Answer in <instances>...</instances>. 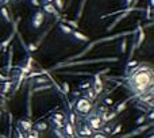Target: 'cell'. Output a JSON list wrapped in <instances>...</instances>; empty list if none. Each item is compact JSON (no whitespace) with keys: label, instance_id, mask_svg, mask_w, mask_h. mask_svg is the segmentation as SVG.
Returning a JSON list of instances; mask_svg holds the SVG:
<instances>
[{"label":"cell","instance_id":"1","mask_svg":"<svg viewBox=\"0 0 154 138\" xmlns=\"http://www.w3.org/2000/svg\"><path fill=\"white\" fill-rule=\"evenodd\" d=\"M153 84V69H151V65H149V64H138L127 73L126 87L128 88L130 92H133L135 98H139L141 95L151 92Z\"/></svg>","mask_w":154,"mask_h":138},{"label":"cell","instance_id":"2","mask_svg":"<svg viewBox=\"0 0 154 138\" xmlns=\"http://www.w3.org/2000/svg\"><path fill=\"white\" fill-rule=\"evenodd\" d=\"M75 108L77 112H80V114H89L92 111V102H89V100H87V99H77L76 100V104H75Z\"/></svg>","mask_w":154,"mask_h":138},{"label":"cell","instance_id":"3","mask_svg":"<svg viewBox=\"0 0 154 138\" xmlns=\"http://www.w3.org/2000/svg\"><path fill=\"white\" fill-rule=\"evenodd\" d=\"M45 20V14L42 10H39V11H37L34 15H32V19H31V26L32 28H35V30H39L41 26H42V23H44Z\"/></svg>","mask_w":154,"mask_h":138},{"label":"cell","instance_id":"4","mask_svg":"<svg viewBox=\"0 0 154 138\" xmlns=\"http://www.w3.org/2000/svg\"><path fill=\"white\" fill-rule=\"evenodd\" d=\"M103 125H104V123L102 122V119H100L97 115H95V114L88 119V126L91 127L93 131H99L100 129L103 127Z\"/></svg>","mask_w":154,"mask_h":138},{"label":"cell","instance_id":"5","mask_svg":"<svg viewBox=\"0 0 154 138\" xmlns=\"http://www.w3.org/2000/svg\"><path fill=\"white\" fill-rule=\"evenodd\" d=\"M18 125H19L18 127H19V129L23 131V133H28V131L32 130V122L28 118L19 119V121H18Z\"/></svg>","mask_w":154,"mask_h":138},{"label":"cell","instance_id":"6","mask_svg":"<svg viewBox=\"0 0 154 138\" xmlns=\"http://www.w3.org/2000/svg\"><path fill=\"white\" fill-rule=\"evenodd\" d=\"M102 73H97L95 76V79H93V83H92V88H93V91H95L96 95H100L103 92V80L100 77Z\"/></svg>","mask_w":154,"mask_h":138},{"label":"cell","instance_id":"7","mask_svg":"<svg viewBox=\"0 0 154 138\" xmlns=\"http://www.w3.org/2000/svg\"><path fill=\"white\" fill-rule=\"evenodd\" d=\"M42 11L44 14H50V15H54L57 18H59V12L57 11V8L53 6V3H46L42 6Z\"/></svg>","mask_w":154,"mask_h":138},{"label":"cell","instance_id":"8","mask_svg":"<svg viewBox=\"0 0 154 138\" xmlns=\"http://www.w3.org/2000/svg\"><path fill=\"white\" fill-rule=\"evenodd\" d=\"M133 10H134V8H128V10H126V11L123 12V14H122L120 16H118V18H116V20H115L114 23L111 24V26H108V27H107V31H111V30H112V28H114L115 26H116V24H118L119 22H120V20H122V19H124L126 16H128V15H130V12L133 11Z\"/></svg>","mask_w":154,"mask_h":138},{"label":"cell","instance_id":"9","mask_svg":"<svg viewBox=\"0 0 154 138\" xmlns=\"http://www.w3.org/2000/svg\"><path fill=\"white\" fill-rule=\"evenodd\" d=\"M151 126V123H149V125H143V126H141V127H138L137 130H134V131H131L130 134H126V135H122V138H130V137H135V135H138V134H141V133H143V131H146L149 127Z\"/></svg>","mask_w":154,"mask_h":138},{"label":"cell","instance_id":"10","mask_svg":"<svg viewBox=\"0 0 154 138\" xmlns=\"http://www.w3.org/2000/svg\"><path fill=\"white\" fill-rule=\"evenodd\" d=\"M64 129H65V133H64V134L66 135L68 138H73L75 137V126H73V125H70V123H65V126H64Z\"/></svg>","mask_w":154,"mask_h":138},{"label":"cell","instance_id":"11","mask_svg":"<svg viewBox=\"0 0 154 138\" xmlns=\"http://www.w3.org/2000/svg\"><path fill=\"white\" fill-rule=\"evenodd\" d=\"M97 98V95L95 94V91H93V88H92V85L89 88H88L87 91L84 92V99H87V100H89V102H93L95 99Z\"/></svg>","mask_w":154,"mask_h":138},{"label":"cell","instance_id":"12","mask_svg":"<svg viewBox=\"0 0 154 138\" xmlns=\"http://www.w3.org/2000/svg\"><path fill=\"white\" fill-rule=\"evenodd\" d=\"M72 35H73V38H76L77 41H80V42H88V40H89L85 34H83V33L79 31V30H73Z\"/></svg>","mask_w":154,"mask_h":138},{"label":"cell","instance_id":"13","mask_svg":"<svg viewBox=\"0 0 154 138\" xmlns=\"http://www.w3.org/2000/svg\"><path fill=\"white\" fill-rule=\"evenodd\" d=\"M93 133H95V131L92 130V129H91L89 126H88V125H84L83 129H81V130L79 131V134L81 135V137H91V135L93 134Z\"/></svg>","mask_w":154,"mask_h":138},{"label":"cell","instance_id":"14","mask_svg":"<svg viewBox=\"0 0 154 138\" xmlns=\"http://www.w3.org/2000/svg\"><path fill=\"white\" fill-rule=\"evenodd\" d=\"M58 28H59V31L64 33L65 35H72V33H73V28L69 27L65 23H58Z\"/></svg>","mask_w":154,"mask_h":138},{"label":"cell","instance_id":"15","mask_svg":"<svg viewBox=\"0 0 154 138\" xmlns=\"http://www.w3.org/2000/svg\"><path fill=\"white\" fill-rule=\"evenodd\" d=\"M48 127H49V125H48V122H37L35 125H32V129L34 130H37V131H45V130H48Z\"/></svg>","mask_w":154,"mask_h":138},{"label":"cell","instance_id":"16","mask_svg":"<svg viewBox=\"0 0 154 138\" xmlns=\"http://www.w3.org/2000/svg\"><path fill=\"white\" fill-rule=\"evenodd\" d=\"M0 14L3 16V19L6 23H10L11 22V16H10V11L7 10V7H0Z\"/></svg>","mask_w":154,"mask_h":138},{"label":"cell","instance_id":"17","mask_svg":"<svg viewBox=\"0 0 154 138\" xmlns=\"http://www.w3.org/2000/svg\"><path fill=\"white\" fill-rule=\"evenodd\" d=\"M53 88V84L48 83V84H42V85H35L32 91L34 92H41V91H45V89H51Z\"/></svg>","mask_w":154,"mask_h":138},{"label":"cell","instance_id":"18","mask_svg":"<svg viewBox=\"0 0 154 138\" xmlns=\"http://www.w3.org/2000/svg\"><path fill=\"white\" fill-rule=\"evenodd\" d=\"M138 64H139V62L137 61V60H130V61H128V62L126 64V73H128V72H130L131 69H133V68L137 67Z\"/></svg>","mask_w":154,"mask_h":138},{"label":"cell","instance_id":"19","mask_svg":"<svg viewBox=\"0 0 154 138\" xmlns=\"http://www.w3.org/2000/svg\"><path fill=\"white\" fill-rule=\"evenodd\" d=\"M50 122L53 123L54 129H59V130H62L64 126H65V122H61V121H55V119H53V118H50Z\"/></svg>","mask_w":154,"mask_h":138},{"label":"cell","instance_id":"20","mask_svg":"<svg viewBox=\"0 0 154 138\" xmlns=\"http://www.w3.org/2000/svg\"><path fill=\"white\" fill-rule=\"evenodd\" d=\"M53 119H55V121H61V122H64V121H66V117H65V114L64 112H61V111H57L53 117H51Z\"/></svg>","mask_w":154,"mask_h":138},{"label":"cell","instance_id":"21","mask_svg":"<svg viewBox=\"0 0 154 138\" xmlns=\"http://www.w3.org/2000/svg\"><path fill=\"white\" fill-rule=\"evenodd\" d=\"M49 80H50V77L46 79V77H44V76H39V77H37L34 81H35V85H42V84H48Z\"/></svg>","mask_w":154,"mask_h":138},{"label":"cell","instance_id":"22","mask_svg":"<svg viewBox=\"0 0 154 138\" xmlns=\"http://www.w3.org/2000/svg\"><path fill=\"white\" fill-rule=\"evenodd\" d=\"M53 6L57 8V11L61 12L64 10V0H53Z\"/></svg>","mask_w":154,"mask_h":138},{"label":"cell","instance_id":"23","mask_svg":"<svg viewBox=\"0 0 154 138\" xmlns=\"http://www.w3.org/2000/svg\"><path fill=\"white\" fill-rule=\"evenodd\" d=\"M128 100H130V99H127V100H124L123 103H120V104H119V106L116 107L115 112H116V114H120L122 111H124V108H126V106H127V103H128Z\"/></svg>","mask_w":154,"mask_h":138},{"label":"cell","instance_id":"24","mask_svg":"<svg viewBox=\"0 0 154 138\" xmlns=\"http://www.w3.org/2000/svg\"><path fill=\"white\" fill-rule=\"evenodd\" d=\"M24 138H39V131H37V130H34V129H32L31 131L26 133Z\"/></svg>","mask_w":154,"mask_h":138},{"label":"cell","instance_id":"25","mask_svg":"<svg viewBox=\"0 0 154 138\" xmlns=\"http://www.w3.org/2000/svg\"><path fill=\"white\" fill-rule=\"evenodd\" d=\"M119 50H120V53L122 54H124L127 50V40H122V42H120V45H119Z\"/></svg>","mask_w":154,"mask_h":138},{"label":"cell","instance_id":"26","mask_svg":"<svg viewBox=\"0 0 154 138\" xmlns=\"http://www.w3.org/2000/svg\"><path fill=\"white\" fill-rule=\"evenodd\" d=\"M53 134H54L55 138H66V135L62 133V130L59 129H53Z\"/></svg>","mask_w":154,"mask_h":138},{"label":"cell","instance_id":"27","mask_svg":"<svg viewBox=\"0 0 154 138\" xmlns=\"http://www.w3.org/2000/svg\"><path fill=\"white\" fill-rule=\"evenodd\" d=\"M12 87V83L8 80V81H6V84H4V87H3V95H6V94H8L10 92V88Z\"/></svg>","mask_w":154,"mask_h":138},{"label":"cell","instance_id":"28","mask_svg":"<svg viewBox=\"0 0 154 138\" xmlns=\"http://www.w3.org/2000/svg\"><path fill=\"white\" fill-rule=\"evenodd\" d=\"M61 91H62L64 94H69V92H70V85H69L66 81H64L62 83V89H61Z\"/></svg>","mask_w":154,"mask_h":138},{"label":"cell","instance_id":"29","mask_svg":"<svg viewBox=\"0 0 154 138\" xmlns=\"http://www.w3.org/2000/svg\"><path fill=\"white\" fill-rule=\"evenodd\" d=\"M92 138H108V135H106L104 133H102V131H96L95 134H92Z\"/></svg>","mask_w":154,"mask_h":138},{"label":"cell","instance_id":"30","mask_svg":"<svg viewBox=\"0 0 154 138\" xmlns=\"http://www.w3.org/2000/svg\"><path fill=\"white\" fill-rule=\"evenodd\" d=\"M120 130H122V125H118V126L115 127L114 130H111V134L110 135H111V137H112V135H118Z\"/></svg>","mask_w":154,"mask_h":138},{"label":"cell","instance_id":"31","mask_svg":"<svg viewBox=\"0 0 154 138\" xmlns=\"http://www.w3.org/2000/svg\"><path fill=\"white\" fill-rule=\"evenodd\" d=\"M68 123H70V125H73V126H75V123H76V115H75V112H70V114H69V121H68Z\"/></svg>","mask_w":154,"mask_h":138},{"label":"cell","instance_id":"32","mask_svg":"<svg viewBox=\"0 0 154 138\" xmlns=\"http://www.w3.org/2000/svg\"><path fill=\"white\" fill-rule=\"evenodd\" d=\"M37 50H38V46H37L35 44H30V45H27V51L32 53V51H37Z\"/></svg>","mask_w":154,"mask_h":138},{"label":"cell","instance_id":"33","mask_svg":"<svg viewBox=\"0 0 154 138\" xmlns=\"http://www.w3.org/2000/svg\"><path fill=\"white\" fill-rule=\"evenodd\" d=\"M91 85H92V83H89V81H85V83H81V84H80V85H79V89H85V88L88 89V88L91 87Z\"/></svg>","mask_w":154,"mask_h":138},{"label":"cell","instance_id":"34","mask_svg":"<svg viewBox=\"0 0 154 138\" xmlns=\"http://www.w3.org/2000/svg\"><path fill=\"white\" fill-rule=\"evenodd\" d=\"M145 121H146V117H145V114H143L135 121V123H137V125H142V123H145Z\"/></svg>","mask_w":154,"mask_h":138},{"label":"cell","instance_id":"35","mask_svg":"<svg viewBox=\"0 0 154 138\" xmlns=\"http://www.w3.org/2000/svg\"><path fill=\"white\" fill-rule=\"evenodd\" d=\"M66 24H70L73 30H77V27H79V24L76 23V22H73V20H66Z\"/></svg>","mask_w":154,"mask_h":138},{"label":"cell","instance_id":"36","mask_svg":"<svg viewBox=\"0 0 154 138\" xmlns=\"http://www.w3.org/2000/svg\"><path fill=\"white\" fill-rule=\"evenodd\" d=\"M16 138H24V133L20 130L19 127H16Z\"/></svg>","mask_w":154,"mask_h":138},{"label":"cell","instance_id":"37","mask_svg":"<svg viewBox=\"0 0 154 138\" xmlns=\"http://www.w3.org/2000/svg\"><path fill=\"white\" fill-rule=\"evenodd\" d=\"M114 104V100L111 98H106L104 99V106H112Z\"/></svg>","mask_w":154,"mask_h":138},{"label":"cell","instance_id":"38","mask_svg":"<svg viewBox=\"0 0 154 138\" xmlns=\"http://www.w3.org/2000/svg\"><path fill=\"white\" fill-rule=\"evenodd\" d=\"M28 1H30V4H31V6H34V7H39V6H41L39 0H28Z\"/></svg>","mask_w":154,"mask_h":138},{"label":"cell","instance_id":"39","mask_svg":"<svg viewBox=\"0 0 154 138\" xmlns=\"http://www.w3.org/2000/svg\"><path fill=\"white\" fill-rule=\"evenodd\" d=\"M146 18L147 19H151V7L146 8Z\"/></svg>","mask_w":154,"mask_h":138},{"label":"cell","instance_id":"40","mask_svg":"<svg viewBox=\"0 0 154 138\" xmlns=\"http://www.w3.org/2000/svg\"><path fill=\"white\" fill-rule=\"evenodd\" d=\"M0 80H1V81H8L10 77H8V76H4L3 73H0Z\"/></svg>","mask_w":154,"mask_h":138},{"label":"cell","instance_id":"41","mask_svg":"<svg viewBox=\"0 0 154 138\" xmlns=\"http://www.w3.org/2000/svg\"><path fill=\"white\" fill-rule=\"evenodd\" d=\"M147 119H149V121H153V119H154V112H153V111H150V112H149Z\"/></svg>","mask_w":154,"mask_h":138},{"label":"cell","instance_id":"42","mask_svg":"<svg viewBox=\"0 0 154 138\" xmlns=\"http://www.w3.org/2000/svg\"><path fill=\"white\" fill-rule=\"evenodd\" d=\"M131 3H133V0H126V1H124V6L127 7V6H130Z\"/></svg>","mask_w":154,"mask_h":138},{"label":"cell","instance_id":"43","mask_svg":"<svg viewBox=\"0 0 154 138\" xmlns=\"http://www.w3.org/2000/svg\"><path fill=\"white\" fill-rule=\"evenodd\" d=\"M149 138H154V135H150V137H149Z\"/></svg>","mask_w":154,"mask_h":138},{"label":"cell","instance_id":"44","mask_svg":"<svg viewBox=\"0 0 154 138\" xmlns=\"http://www.w3.org/2000/svg\"><path fill=\"white\" fill-rule=\"evenodd\" d=\"M0 138H1V137H0Z\"/></svg>","mask_w":154,"mask_h":138}]
</instances>
